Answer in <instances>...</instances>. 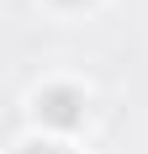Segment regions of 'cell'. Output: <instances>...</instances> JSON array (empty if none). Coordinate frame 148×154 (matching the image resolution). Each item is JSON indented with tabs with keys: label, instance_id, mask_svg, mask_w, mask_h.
I'll return each mask as SVG.
<instances>
[{
	"label": "cell",
	"instance_id": "2",
	"mask_svg": "<svg viewBox=\"0 0 148 154\" xmlns=\"http://www.w3.org/2000/svg\"><path fill=\"white\" fill-rule=\"evenodd\" d=\"M27 154H64V149H27Z\"/></svg>",
	"mask_w": 148,
	"mask_h": 154
},
{
	"label": "cell",
	"instance_id": "1",
	"mask_svg": "<svg viewBox=\"0 0 148 154\" xmlns=\"http://www.w3.org/2000/svg\"><path fill=\"white\" fill-rule=\"evenodd\" d=\"M43 117L53 128H74V122H79V96H74V91H48L43 96Z\"/></svg>",
	"mask_w": 148,
	"mask_h": 154
}]
</instances>
